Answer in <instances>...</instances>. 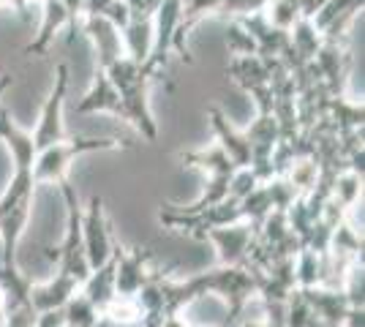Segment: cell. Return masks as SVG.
<instances>
[{"instance_id": "cell-1", "label": "cell", "mask_w": 365, "mask_h": 327, "mask_svg": "<svg viewBox=\"0 0 365 327\" xmlns=\"http://www.w3.org/2000/svg\"><path fill=\"white\" fill-rule=\"evenodd\" d=\"M123 147L118 140H101V137H91V140H71L66 137L63 142H55L44 150H38L33 158V183L44 186V183H55L61 186L68 180L71 164L76 156L82 153H93V150H118Z\"/></svg>"}, {"instance_id": "cell-2", "label": "cell", "mask_w": 365, "mask_h": 327, "mask_svg": "<svg viewBox=\"0 0 365 327\" xmlns=\"http://www.w3.org/2000/svg\"><path fill=\"white\" fill-rule=\"evenodd\" d=\"M79 237H82V254H85V262L91 270H98L101 265H107L109 259L115 256V240L109 232V221L107 210H104V199L101 197H93L91 207L82 213L79 221Z\"/></svg>"}, {"instance_id": "cell-3", "label": "cell", "mask_w": 365, "mask_h": 327, "mask_svg": "<svg viewBox=\"0 0 365 327\" xmlns=\"http://www.w3.org/2000/svg\"><path fill=\"white\" fill-rule=\"evenodd\" d=\"M66 90H68V66L61 63L55 68V82H52V90H49V98L41 107V115H38V123L31 131L33 145H36V153L44 150L55 142H63L68 134H66V123H63V109H66Z\"/></svg>"}, {"instance_id": "cell-4", "label": "cell", "mask_w": 365, "mask_h": 327, "mask_svg": "<svg viewBox=\"0 0 365 327\" xmlns=\"http://www.w3.org/2000/svg\"><path fill=\"white\" fill-rule=\"evenodd\" d=\"M82 36L91 38L93 49H96V68L107 71L112 63H118L120 58H125V49H123V33L120 28H115L109 19L104 16H82L79 25H76Z\"/></svg>"}, {"instance_id": "cell-5", "label": "cell", "mask_w": 365, "mask_h": 327, "mask_svg": "<svg viewBox=\"0 0 365 327\" xmlns=\"http://www.w3.org/2000/svg\"><path fill=\"white\" fill-rule=\"evenodd\" d=\"M205 240H210L215 246L221 265H245L248 251L257 240V227H251L248 221H237V224L205 232Z\"/></svg>"}, {"instance_id": "cell-6", "label": "cell", "mask_w": 365, "mask_h": 327, "mask_svg": "<svg viewBox=\"0 0 365 327\" xmlns=\"http://www.w3.org/2000/svg\"><path fill=\"white\" fill-rule=\"evenodd\" d=\"M148 262H150L148 251H125L118 246V251H115V295L137 297L139 289L155 279V276H150Z\"/></svg>"}, {"instance_id": "cell-7", "label": "cell", "mask_w": 365, "mask_h": 327, "mask_svg": "<svg viewBox=\"0 0 365 327\" xmlns=\"http://www.w3.org/2000/svg\"><path fill=\"white\" fill-rule=\"evenodd\" d=\"M41 9H44V11H41L38 36L25 47V55H38V58L46 55V49L55 41V36H58L66 25H71V14H68V9L63 6L61 0H41Z\"/></svg>"}, {"instance_id": "cell-8", "label": "cell", "mask_w": 365, "mask_h": 327, "mask_svg": "<svg viewBox=\"0 0 365 327\" xmlns=\"http://www.w3.org/2000/svg\"><path fill=\"white\" fill-rule=\"evenodd\" d=\"M79 112H109V115H120L125 120V104H123V95L118 93V88L109 82V77L96 68V79H93V88L88 90V95L82 98Z\"/></svg>"}, {"instance_id": "cell-9", "label": "cell", "mask_w": 365, "mask_h": 327, "mask_svg": "<svg viewBox=\"0 0 365 327\" xmlns=\"http://www.w3.org/2000/svg\"><path fill=\"white\" fill-rule=\"evenodd\" d=\"M123 49L125 58L145 63L153 49V14L150 16H131L128 25L123 28Z\"/></svg>"}, {"instance_id": "cell-10", "label": "cell", "mask_w": 365, "mask_h": 327, "mask_svg": "<svg viewBox=\"0 0 365 327\" xmlns=\"http://www.w3.org/2000/svg\"><path fill=\"white\" fill-rule=\"evenodd\" d=\"M182 161L188 164V167H194V170H202L207 177H227L232 172L237 170L235 164H232V158L221 150V145L213 142L210 147H199V150H188V153H182Z\"/></svg>"}, {"instance_id": "cell-11", "label": "cell", "mask_w": 365, "mask_h": 327, "mask_svg": "<svg viewBox=\"0 0 365 327\" xmlns=\"http://www.w3.org/2000/svg\"><path fill=\"white\" fill-rule=\"evenodd\" d=\"M270 0H221V16L227 19H243L251 14H262Z\"/></svg>"}, {"instance_id": "cell-12", "label": "cell", "mask_w": 365, "mask_h": 327, "mask_svg": "<svg viewBox=\"0 0 365 327\" xmlns=\"http://www.w3.org/2000/svg\"><path fill=\"white\" fill-rule=\"evenodd\" d=\"M199 327H221V325H199Z\"/></svg>"}]
</instances>
